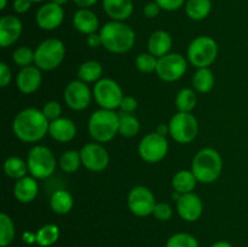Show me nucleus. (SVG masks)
<instances>
[{
	"label": "nucleus",
	"instance_id": "nucleus-52",
	"mask_svg": "<svg viewBox=\"0 0 248 247\" xmlns=\"http://www.w3.org/2000/svg\"><path fill=\"white\" fill-rule=\"evenodd\" d=\"M31 2H43V1H45V0H31Z\"/></svg>",
	"mask_w": 248,
	"mask_h": 247
},
{
	"label": "nucleus",
	"instance_id": "nucleus-46",
	"mask_svg": "<svg viewBox=\"0 0 248 247\" xmlns=\"http://www.w3.org/2000/svg\"><path fill=\"white\" fill-rule=\"evenodd\" d=\"M74 4L77 5L80 9H90L91 6H93L98 0H73Z\"/></svg>",
	"mask_w": 248,
	"mask_h": 247
},
{
	"label": "nucleus",
	"instance_id": "nucleus-51",
	"mask_svg": "<svg viewBox=\"0 0 248 247\" xmlns=\"http://www.w3.org/2000/svg\"><path fill=\"white\" fill-rule=\"evenodd\" d=\"M7 5V0H0V10H5Z\"/></svg>",
	"mask_w": 248,
	"mask_h": 247
},
{
	"label": "nucleus",
	"instance_id": "nucleus-23",
	"mask_svg": "<svg viewBox=\"0 0 248 247\" xmlns=\"http://www.w3.org/2000/svg\"><path fill=\"white\" fill-rule=\"evenodd\" d=\"M172 44H173V40H172L171 34L167 33L166 31H155L154 33L150 34L148 39V50L155 57L160 58L170 53Z\"/></svg>",
	"mask_w": 248,
	"mask_h": 247
},
{
	"label": "nucleus",
	"instance_id": "nucleus-9",
	"mask_svg": "<svg viewBox=\"0 0 248 247\" xmlns=\"http://www.w3.org/2000/svg\"><path fill=\"white\" fill-rule=\"evenodd\" d=\"M170 136L179 144H188L193 142L199 133L198 119L191 113L178 111L169 123Z\"/></svg>",
	"mask_w": 248,
	"mask_h": 247
},
{
	"label": "nucleus",
	"instance_id": "nucleus-31",
	"mask_svg": "<svg viewBox=\"0 0 248 247\" xmlns=\"http://www.w3.org/2000/svg\"><path fill=\"white\" fill-rule=\"evenodd\" d=\"M58 165H60V169L62 170L64 173H75L82 165L81 156H80V150L79 152L75 149L65 150V152L60 156Z\"/></svg>",
	"mask_w": 248,
	"mask_h": 247
},
{
	"label": "nucleus",
	"instance_id": "nucleus-47",
	"mask_svg": "<svg viewBox=\"0 0 248 247\" xmlns=\"http://www.w3.org/2000/svg\"><path fill=\"white\" fill-rule=\"evenodd\" d=\"M156 133H159V135L164 136V137H166L167 135H170V126L169 124H159L156 127V131H155Z\"/></svg>",
	"mask_w": 248,
	"mask_h": 247
},
{
	"label": "nucleus",
	"instance_id": "nucleus-25",
	"mask_svg": "<svg viewBox=\"0 0 248 247\" xmlns=\"http://www.w3.org/2000/svg\"><path fill=\"white\" fill-rule=\"evenodd\" d=\"M198 183V179L194 176L191 170L190 171L189 170H181L172 178V188L181 194L193 193Z\"/></svg>",
	"mask_w": 248,
	"mask_h": 247
},
{
	"label": "nucleus",
	"instance_id": "nucleus-50",
	"mask_svg": "<svg viewBox=\"0 0 248 247\" xmlns=\"http://www.w3.org/2000/svg\"><path fill=\"white\" fill-rule=\"evenodd\" d=\"M51 1H52V2H55V4H58V5H61V6H63V5H65V4H67V2L69 1V0H51Z\"/></svg>",
	"mask_w": 248,
	"mask_h": 247
},
{
	"label": "nucleus",
	"instance_id": "nucleus-28",
	"mask_svg": "<svg viewBox=\"0 0 248 247\" xmlns=\"http://www.w3.org/2000/svg\"><path fill=\"white\" fill-rule=\"evenodd\" d=\"M215 86V75L210 68H198L193 77V87L199 93H208Z\"/></svg>",
	"mask_w": 248,
	"mask_h": 247
},
{
	"label": "nucleus",
	"instance_id": "nucleus-20",
	"mask_svg": "<svg viewBox=\"0 0 248 247\" xmlns=\"http://www.w3.org/2000/svg\"><path fill=\"white\" fill-rule=\"evenodd\" d=\"M39 193V184L33 176L17 179L14 185V195L18 202L29 203L35 200Z\"/></svg>",
	"mask_w": 248,
	"mask_h": 247
},
{
	"label": "nucleus",
	"instance_id": "nucleus-1",
	"mask_svg": "<svg viewBox=\"0 0 248 247\" xmlns=\"http://www.w3.org/2000/svg\"><path fill=\"white\" fill-rule=\"evenodd\" d=\"M50 121L43 110L26 108L17 113L12 123L15 136L23 143H35L43 139L48 133Z\"/></svg>",
	"mask_w": 248,
	"mask_h": 247
},
{
	"label": "nucleus",
	"instance_id": "nucleus-24",
	"mask_svg": "<svg viewBox=\"0 0 248 247\" xmlns=\"http://www.w3.org/2000/svg\"><path fill=\"white\" fill-rule=\"evenodd\" d=\"M74 206V199L72 194L65 189H58L53 191L50 198V207L56 215H67Z\"/></svg>",
	"mask_w": 248,
	"mask_h": 247
},
{
	"label": "nucleus",
	"instance_id": "nucleus-38",
	"mask_svg": "<svg viewBox=\"0 0 248 247\" xmlns=\"http://www.w3.org/2000/svg\"><path fill=\"white\" fill-rule=\"evenodd\" d=\"M41 110H43L46 119L51 123V121L61 118V114H62V106H61L57 101H48L44 104Z\"/></svg>",
	"mask_w": 248,
	"mask_h": 247
},
{
	"label": "nucleus",
	"instance_id": "nucleus-13",
	"mask_svg": "<svg viewBox=\"0 0 248 247\" xmlns=\"http://www.w3.org/2000/svg\"><path fill=\"white\" fill-rule=\"evenodd\" d=\"M93 93L90 90L89 85L81 80H73L65 86L63 92V98L65 104L72 110L81 111L91 104Z\"/></svg>",
	"mask_w": 248,
	"mask_h": 247
},
{
	"label": "nucleus",
	"instance_id": "nucleus-19",
	"mask_svg": "<svg viewBox=\"0 0 248 247\" xmlns=\"http://www.w3.org/2000/svg\"><path fill=\"white\" fill-rule=\"evenodd\" d=\"M77 125L72 119L58 118L51 121L48 127V135L51 138L60 143H68L77 136Z\"/></svg>",
	"mask_w": 248,
	"mask_h": 247
},
{
	"label": "nucleus",
	"instance_id": "nucleus-11",
	"mask_svg": "<svg viewBox=\"0 0 248 247\" xmlns=\"http://www.w3.org/2000/svg\"><path fill=\"white\" fill-rule=\"evenodd\" d=\"M188 70V61L181 53H167L157 58V77L165 82H174L182 79Z\"/></svg>",
	"mask_w": 248,
	"mask_h": 247
},
{
	"label": "nucleus",
	"instance_id": "nucleus-21",
	"mask_svg": "<svg viewBox=\"0 0 248 247\" xmlns=\"http://www.w3.org/2000/svg\"><path fill=\"white\" fill-rule=\"evenodd\" d=\"M73 26L81 34L89 35L97 33L99 29V19L90 9H79L73 16Z\"/></svg>",
	"mask_w": 248,
	"mask_h": 247
},
{
	"label": "nucleus",
	"instance_id": "nucleus-37",
	"mask_svg": "<svg viewBox=\"0 0 248 247\" xmlns=\"http://www.w3.org/2000/svg\"><path fill=\"white\" fill-rule=\"evenodd\" d=\"M166 247H199V242L193 235L177 232L167 240Z\"/></svg>",
	"mask_w": 248,
	"mask_h": 247
},
{
	"label": "nucleus",
	"instance_id": "nucleus-26",
	"mask_svg": "<svg viewBox=\"0 0 248 247\" xmlns=\"http://www.w3.org/2000/svg\"><path fill=\"white\" fill-rule=\"evenodd\" d=\"M212 11L211 0H188L186 2V14L193 21H202L207 18Z\"/></svg>",
	"mask_w": 248,
	"mask_h": 247
},
{
	"label": "nucleus",
	"instance_id": "nucleus-7",
	"mask_svg": "<svg viewBox=\"0 0 248 247\" xmlns=\"http://www.w3.org/2000/svg\"><path fill=\"white\" fill-rule=\"evenodd\" d=\"M27 164L31 176L36 179H46L52 176L57 167V160L51 149L45 145H34L28 153Z\"/></svg>",
	"mask_w": 248,
	"mask_h": 247
},
{
	"label": "nucleus",
	"instance_id": "nucleus-32",
	"mask_svg": "<svg viewBox=\"0 0 248 247\" xmlns=\"http://www.w3.org/2000/svg\"><path fill=\"white\" fill-rule=\"evenodd\" d=\"M196 103H198V97L195 90L193 89H182L174 99L177 110L183 113H191L195 109Z\"/></svg>",
	"mask_w": 248,
	"mask_h": 247
},
{
	"label": "nucleus",
	"instance_id": "nucleus-43",
	"mask_svg": "<svg viewBox=\"0 0 248 247\" xmlns=\"http://www.w3.org/2000/svg\"><path fill=\"white\" fill-rule=\"evenodd\" d=\"M160 11H161V9H160V6L156 4L155 0L154 1L148 2V4H145L144 7H143V14H144V16L148 17V18H155V17L160 14Z\"/></svg>",
	"mask_w": 248,
	"mask_h": 247
},
{
	"label": "nucleus",
	"instance_id": "nucleus-4",
	"mask_svg": "<svg viewBox=\"0 0 248 247\" xmlns=\"http://www.w3.org/2000/svg\"><path fill=\"white\" fill-rule=\"evenodd\" d=\"M87 128L94 142H110L119 133V114L108 109H98L90 116Z\"/></svg>",
	"mask_w": 248,
	"mask_h": 247
},
{
	"label": "nucleus",
	"instance_id": "nucleus-29",
	"mask_svg": "<svg viewBox=\"0 0 248 247\" xmlns=\"http://www.w3.org/2000/svg\"><path fill=\"white\" fill-rule=\"evenodd\" d=\"M4 172L12 179H21L29 172L28 164L18 156H10L4 162Z\"/></svg>",
	"mask_w": 248,
	"mask_h": 247
},
{
	"label": "nucleus",
	"instance_id": "nucleus-27",
	"mask_svg": "<svg viewBox=\"0 0 248 247\" xmlns=\"http://www.w3.org/2000/svg\"><path fill=\"white\" fill-rule=\"evenodd\" d=\"M102 74H103V67L97 61H86L78 69V79L86 84L91 82L96 84L98 80L102 79Z\"/></svg>",
	"mask_w": 248,
	"mask_h": 247
},
{
	"label": "nucleus",
	"instance_id": "nucleus-45",
	"mask_svg": "<svg viewBox=\"0 0 248 247\" xmlns=\"http://www.w3.org/2000/svg\"><path fill=\"white\" fill-rule=\"evenodd\" d=\"M86 43L91 48H98L99 46H103L101 34L99 33H92L86 35Z\"/></svg>",
	"mask_w": 248,
	"mask_h": 247
},
{
	"label": "nucleus",
	"instance_id": "nucleus-41",
	"mask_svg": "<svg viewBox=\"0 0 248 247\" xmlns=\"http://www.w3.org/2000/svg\"><path fill=\"white\" fill-rule=\"evenodd\" d=\"M137 107H138V102L135 97L124 96L123 101H121V104H120V110L121 113L132 114L133 111L137 109Z\"/></svg>",
	"mask_w": 248,
	"mask_h": 247
},
{
	"label": "nucleus",
	"instance_id": "nucleus-16",
	"mask_svg": "<svg viewBox=\"0 0 248 247\" xmlns=\"http://www.w3.org/2000/svg\"><path fill=\"white\" fill-rule=\"evenodd\" d=\"M176 206L179 217L186 222H195L202 216V200L195 193L182 194L178 201H176Z\"/></svg>",
	"mask_w": 248,
	"mask_h": 247
},
{
	"label": "nucleus",
	"instance_id": "nucleus-6",
	"mask_svg": "<svg viewBox=\"0 0 248 247\" xmlns=\"http://www.w3.org/2000/svg\"><path fill=\"white\" fill-rule=\"evenodd\" d=\"M34 64L40 70L50 72L62 64L65 57V46L62 40L57 38H50L44 40L35 48Z\"/></svg>",
	"mask_w": 248,
	"mask_h": 247
},
{
	"label": "nucleus",
	"instance_id": "nucleus-44",
	"mask_svg": "<svg viewBox=\"0 0 248 247\" xmlns=\"http://www.w3.org/2000/svg\"><path fill=\"white\" fill-rule=\"evenodd\" d=\"M31 4H33V2H31V0H14L12 6H14V10L16 14L22 15L26 14V12H28L29 10H31Z\"/></svg>",
	"mask_w": 248,
	"mask_h": 247
},
{
	"label": "nucleus",
	"instance_id": "nucleus-18",
	"mask_svg": "<svg viewBox=\"0 0 248 247\" xmlns=\"http://www.w3.org/2000/svg\"><path fill=\"white\" fill-rule=\"evenodd\" d=\"M43 75L36 65L21 68L16 77V86L23 94H31L38 91L41 86Z\"/></svg>",
	"mask_w": 248,
	"mask_h": 247
},
{
	"label": "nucleus",
	"instance_id": "nucleus-35",
	"mask_svg": "<svg viewBox=\"0 0 248 247\" xmlns=\"http://www.w3.org/2000/svg\"><path fill=\"white\" fill-rule=\"evenodd\" d=\"M12 60H14L15 64L18 67H29L35 60V51L31 50L28 46H19L12 53Z\"/></svg>",
	"mask_w": 248,
	"mask_h": 247
},
{
	"label": "nucleus",
	"instance_id": "nucleus-15",
	"mask_svg": "<svg viewBox=\"0 0 248 247\" xmlns=\"http://www.w3.org/2000/svg\"><path fill=\"white\" fill-rule=\"evenodd\" d=\"M64 19V11L61 5L55 2H46L43 6L39 7L35 15L36 24L43 31H55L62 24Z\"/></svg>",
	"mask_w": 248,
	"mask_h": 247
},
{
	"label": "nucleus",
	"instance_id": "nucleus-12",
	"mask_svg": "<svg viewBox=\"0 0 248 247\" xmlns=\"http://www.w3.org/2000/svg\"><path fill=\"white\" fill-rule=\"evenodd\" d=\"M156 200L149 188L144 185L133 186L127 194L128 210L137 217H147L153 215Z\"/></svg>",
	"mask_w": 248,
	"mask_h": 247
},
{
	"label": "nucleus",
	"instance_id": "nucleus-40",
	"mask_svg": "<svg viewBox=\"0 0 248 247\" xmlns=\"http://www.w3.org/2000/svg\"><path fill=\"white\" fill-rule=\"evenodd\" d=\"M155 1H156V4L159 5L161 10L172 12L183 7L186 0H155Z\"/></svg>",
	"mask_w": 248,
	"mask_h": 247
},
{
	"label": "nucleus",
	"instance_id": "nucleus-8",
	"mask_svg": "<svg viewBox=\"0 0 248 247\" xmlns=\"http://www.w3.org/2000/svg\"><path fill=\"white\" fill-rule=\"evenodd\" d=\"M94 101L102 109L115 110L120 108L121 101L124 98V92L119 82L110 77H102L94 84L93 90Z\"/></svg>",
	"mask_w": 248,
	"mask_h": 247
},
{
	"label": "nucleus",
	"instance_id": "nucleus-49",
	"mask_svg": "<svg viewBox=\"0 0 248 247\" xmlns=\"http://www.w3.org/2000/svg\"><path fill=\"white\" fill-rule=\"evenodd\" d=\"M211 247H234L232 246L230 242H227V241H218L216 242V244H213Z\"/></svg>",
	"mask_w": 248,
	"mask_h": 247
},
{
	"label": "nucleus",
	"instance_id": "nucleus-17",
	"mask_svg": "<svg viewBox=\"0 0 248 247\" xmlns=\"http://www.w3.org/2000/svg\"><path fill=\"white\" fill-rule=\"evenodd\" d=\"M23 24L18 17L5 15L0 18V46L4 48L14 45L22 35Z\"/></svg>",
	"mask_w": 248,
	"mask_h": 247
},
{
	"label": "nucleus",
	"instance_id": "nucleus-33",
	"mask_svg": "<svg viewBox=\"0 0 248 247\" xmlns=\"http://www.w3.org/2000/svg\"><path fill=\"white\" fill-rule=\"evenodd\" d=\"M16 228L12 218L5 212L0 215V246L6 247L14 241Z\"/></svg>",
	"mask_w": 248,
	"mask_h": 247
},
{
	"label": "nucleus",
	"instance_id": "nucleus-22",
	"mask_svg": "<svg viewBox=\"0 0 248 247\" xmlns=\"http://www.w3.org/2000/svg\"><path fill=\"white\" fill-rule=\"evenodd\" d=\"M103 10L113 21H126L133 12L132 0H103Z\"/></svg>",
	"mask_w": 248,
	"mask_h": 247
},
{
	"label": "nucleus",
	"instance_id": "nucleus-14",
	"mask_svg": "<svg viewBox=\"0 0 248 247\" xmlns=\"http://www.w3.org/2000/svg\"><path fill=\"white\" fill-rule=\"evenodd\" d=\"M82 166L91 172H102L108 167L110 157L102 143H86L80 149Z\"/></svg>",
	"mask_w": 248,
	"mask_h": 247
},
{
	"label": "nucleus",
	"instance_id": "nucleus-5",
	"mask_svg": "<svg viewBox=\"0 0 248 247\" xmlns=\"http://www.w3.org/2000/svg\"><path fill=\"white\" fill-rule=\"evenodd\" d=\"M188 61L198 68H210L218 57V44L213 38L200 35L190 41L186 50Z\"/></svg>",
	"mask_w": 248,
	"mask_h": 247
},
{
	"label": "nucleus",
	"instance_id": "nucleus-42",
	"mask_svg": "<svg viewBox=\"0 0 248 247\" xmlns=\"http://www.w3.org/2000/svg\"><path fill=\"white\" fill-rule=\"evenodd\" d=\"M12 79V72L5 62L0 63V86L6 87Z\"/></svg>",
	"mask_w": 248,
	"mask_h": 247
},
{
	"label": "nucleus",
	"instance_id": "nucleus-48",
	"mask_svg": "<svg viewBox=\"0 0 248 247\" xmlns=\"http://www.w3.org/2000/svg\"><path fill=\"white\" fill-rule=\"evenodd\" d=\"M23 241L27 242V244H33V242H36V234H31V232H24Z\"/></svg>",
	"mask_w": 248,
	"mask_h": 247
},
{
	"label": "nucleus",
	"instance_id": "nucleus-30",
	"mask_svg": "<svg viewBox=\"0 0 248 247\" xmlns=\"http://www.w3.org/2000/svg\"><path fill=\"white\" fill-rule=\"evenodd\" d=\"M140 130V120L132 114H119V135L126 138H132Z\"/></svg>",
	"mask_w": 248,
	"mask_h": 247
},
{
	"label": "nucleus",
	"instance_id": "nucleus-10",
	"mask_svg": "<svg viewBox=\"0 0 248 247\" xmlns=\"http://www.w3.org/2000/svg\"><path fill=\"white\" fill-rule=\"evenodd\" d=\"M169 153V142L166 137L156 132H150L140 139L138 144V154L143 161L156 164L164 160Z\"/></svg>",
	"mask_w": 248,
	"mask_h": 247
},
{
	"label": "nucleus",
	"instance_id": "nucleus-36",
	"mask_svg": "<svg viewBox=\"0 0 248 247\" xmlns=\"http://www.w3.org/2000/svg\"><path fill=\"white\" fill-rule=\"evenodd\" d=\"M157 65V58L150 52H143L140 53L136 58V68L140 70V73H145L149 74L156 70Z\"/></svg>",
	"mask_w": 248,
	"mask_h": 247
},
{
	"label": "nucleus",
	"instance_id": "nucleus-39",
	"mask_svg": "<svg viewBox=\"0 0 248 247\" xmlns=\"http://www.w3.org/2000/svg\"><path fill=\"white\" fill-rule=\"evenodd\" d=\"M153 216H154L157 220L167 222V220L171 219L172 216H173V210H172V207L169 203L156 202L154 211H153Z\"/></svg>",
	"mask_w": 248,
	"mask_h": 247
},
{
	"label": "nucleus",
	"instance_id": "nucleus-34",
	"mask_svg": "<svg viewBox=\"0 0 248 247\" xmlns=\"http://www.w3.org/2000/svg\"><path fill=\"white\" fill-rule=\"evenodd\" d=\"M60 237V228L56 224H46L36 232V244L41 247H48L56 244Z\"/></svg>",
	"mask_w": 248,
	"mask_h": 247
},
{
	"label": "nucleus",
	"instance_id": "nucleus-2",
	"mask_svg": "<svg viewBox=\"0 0 248 247\" xmlns=\"http://www.w3.org/2000/svg\"><path fill=\"white\" fill-rule=\"evenodd\" d=\"M102 43L107 51L116 55L126 53L135 46L136 33L128 24L121 21L107 22L101 29Z\"/></svg>",
	"mask_w": 248,
	"mask_h": 247
},
{
	"label": "nucleus",
	"instance_id": "nucleus-3",
	"mask_svg": "<svg viewBox=\"0 0 248 247\" xmlns=\"http://www.w3.org/2000/svg\"><path fill=\"white\" fill-rule=\"evenodd\" d=\"M223 170V159L213 148L199 150L191 162V172L199 183L211 184L219 178Z\"/></svg>",
	"mask_w": 248,
	"mask_h": 247
}]
</instances>
